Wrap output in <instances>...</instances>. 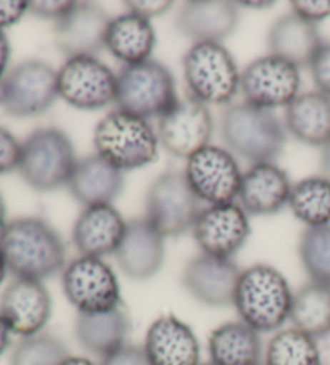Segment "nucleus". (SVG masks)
Listing matches in <instances>:
<instances>
[{
    "label": "nucleus",
    "mask_w": 330,
    "mask_h": 365,
    "mask_svg": "<svg viewBox=\"0 0 330 365\" xmlns=\"http://www.w3.org/2000/svg\"><path fill=\"white\" fill-rule=\"evenodd\" d=\"M74 331L82 348L104 359L126 344L129 319L121 306L106 312L78 314Z\"/></svg>",
    "instance_id": "bb28decb"
},
{
    "label": "nucleus",
    "mask_w": 330,
    "mask_h": 365,
    "mask_svg": "<svg viewBox=\"0 0 330 365\" xmlns=\"http://www.w3.org/2000/svg\"><path fill=\"white\" fill-rule=\"evenodd\" d=\"M321 171H322V178H326L330 182V142L322 148Z\"/></svg>",
    "instance_id": "c03bdc74"
},
{
    "label": "nucleus",
    "mask_w": 330,
    "mask_h": 365,
    "mask_svg": "<svg viewBox=\"0 0 330 365\" xmlns=\"http://www.w3.org/2000/svg\"><path fill=\"white\" fill-rule=\"evenodd\" d=\"M61 285L79 314L106 312L121 306L119 283L113 269L99 257L81 256L63 269Z\"/></svg>",
    "instance_id": "9d476101"
},
{
    "label": "nucleus",
    "mask_w": 330,
    "mask_h": 365,
    "mask_svg": "<svg viewBox=\"0 0 330 365\" xmlns=\"http://www.w3.org/2000/svg\"><path fill=\"white\" fill-rule=\"evenodd\" d=\"M76 163L74 147L65 132L44 128L34 130L21 143L18 171L31 188L52 192L68 185Z\"/></svg>",
    "instance_id": "423d86ee"
},
{
    "label": "nucleus",
    "mask_w": 330,
    "mask_h": 365,
    "mask_svg": "<svg viewBox=\"0 0 330 365\" xmlns=\"http://www.w3.org/2000/svg\"><path fill=\"white\" fill-rule=\"evenodd\" d=\"M10 58V43L7 36L4 34V31H0V81L5 76V69H7Z\"/></svg>",
    "instance_id": "79ce46f5"
},
{
    "label": "nucleus",
    "mask_w": 330,
    "mask_h": 365,
    "mask_svg": "<svg viewBox=\"0 0 330 365\" xmlns=\"http://www.w3.org/2000/svg\"><path fill=\"white\" fill-rule=\"evenodd\" d=\"M7 264H5V259L2 256V251H0V287H2V283L5 280V274H7Z\"/></svg>",
    "instance_id": "de8ad7c7"
},
{
    "label": "nucleus",
    "mask_w": 330,
    "mask_h": 365,
    "mask_svg": "<svg viewBox=\"0 0 330 365\" xmlns=\"http://www.w3.org/2000/svg\"><path fill=\"white\" fill-rule=\"evenodd\" d=\"M151 365H199L200 344L187 324L161 316L150 325L144 344Z\"/></svg>",
    "instance_id": "412c9836"
},
{
    "label": "nucleus",
    "mask_w": 330,
    "mask_h": 365,
    "mask_svg": "<svg viewBox=\"0 0 330 365\" xmlns=\"http://www.w3.org/2000/svg\"><path fill=\"white\" fill-rule=\"evenodd\" d=\"M21 156V143L0 125V175L18 169Z\"/></svg>",
    "instance_id": "f704fd0d"
},
{
    "label": "nucleus",
    "mask_w": 330,
    "mask_h": 365,
    "mask_svg": "<svg viewBox=\"0 0 330 365\" xmlns=\"http://www.w3.org/2000/svg\"><path fill=\"white\" fill-rule=\"evenodd\" d=\"M300 69L274 55L256 58L240 73L245 103L263 110L289 106L300 96Z\"/></svg>",
    "instance_id": "9b49d317"
},
{
    "label": "nucleus",
    "mask_w": 330,
    "mask_h": 365,
    "mask_svg": "<svg viewBox=\"0 0 330 365\" xmlns=\"http://www.w3.org/2000/svg\"><path fill=\"white\" fill-rule=\"evenodd\" d=\"M59 96V71L41 60L23 61L0 81V108L14 118L44 115Z\"/></svg>",
    "instance_id": "6e6552de"
},
{
    "label": "nucleus",
    "mask_w": 330,
    "mask_h": 365,
    "mask_svg": "<svg viewBox=\"0 0 330 365\" xmlns=\"http://www.w3.org/2000/svg\"><path fill=\"white\" fill-rule=\"evenodd\" d=\"M76 2H66V0H34V2H28V11L31 14L44 18V20H55L60 21L65 18L69 11L74 9Z\"/></svg>",
    "instance_id": "e433bc0d"
},
{
    "label": "nucleus",
    "mask_w": 330,
    "mask_h": 365,
    "mask_svg": "<svg viewBox=\"0 0 330 365\" xmlns=\"http://www.w3.org/2000/svg\"><path fill=\"white\" fill-rule=\"evenodd\" d=\"M221 137L232 153L253 165L274 161L287 140L285 125L274 113L249 103L227 106L221 116Z\"/></svg>",
    "instance_id": "7ed1b4c3"
},
{
    "label": "nucleus",
    "mask_w": 330,
    "mask_h": 365,
    "mask_svg": "<svg viewBox=\"0 0 330 365\" xmlns=\"http://www.w3.org/2000/svg\"><path fill=\"white\" fill-rule=\"evenodd\" d=\"M155 43L156 36L150 20L134 14L111 18L106 33V48L124 65H139L150 60Z\"/></svg>",
    "instance_id": "cd10ccee"
},
{
    "label": "nucleus",
    "mask_w": 330,
    "mask_h": 365,
    "mask_svg": "<svg viewBox=\"0 0 330 365\" xmlns=\"http://www.w3.org/2000/svg\"><path fill=\"white\" fill-rule=\"evenodd\" d=\"M311 76L317 89L330 97V43H324L311 63Z\"/></svg>",
    "instance_id": "c9c22d12"
},
{
    "label": "nucleus",
    "mask_w": 330,
    "mask_h": 365,
    "mask_svg": "<svg viewBox=\"0 0 330 365\" xmlns=\"http://www.w3.org/2000/svg\"><path fill=\"white\" fill-rule=\"evenodd\" d=\"M100 365H151L144 346L124 344L123 348L113 352V354L101 359Z\"/></svg>",
    "instance_id": "58836bf2"
},
{
    "label": "nucleus",
    "mask_w": 330,
    "mask_h": 365,
    "mask_svg": "<svg viewBox=\"0 0 330 365\" xmlns=\"http://www.w3.org/2000/svg\"><path fill=\"white\" fill-rule=\"evenodd\" d=\"M261 365H264V364H261Z\"/></svg>",
    "instance_id": "3c124183"
},
{
    "label": "nucleus",
    "mask_w": 330,
    "mask_h": 365,
    "mask_svg": "<svg viewBox=\"0 0 330 365\" xmlns=\"http://www.w3.org/2000/svg\"><path fill=\"white\" fill-rule=\"evenodd\" d=\"M199 365H213L211 362H206V364H199Z\"/></svg>",
    "instance_id": "8fccbe9b"
},
{
    "label": "nucleus",
    "mask_w": 330,
    "mask_h": 365,
    "mask_svg": "<svg viewBox=\"0 0 330 365\" xmlns=\"http://www.w3.org/2000/svg\"><path fill=\"white\" fill-rule=\"evenodd\" d=\"M69 351L59 338L47 333L24 336L16 343L11 352L10 365H60Z\"/></svg>",
    "instance_id": "72a5a7b5"
},
{
    "label": "nucleus",
    "mask_w": 330,
    "mask_h": 365,
    "mask_svg": "<svg viewBox=\"0 0 330 365\" xmlns=\"http://www.w3.org/2000/svg\"><path fill=\"white\" fill-rule=\"evenodd\" d=\"M240 274L242 270L232 259L201 253L187 262L182 285L201 304L234 306Z\"/></svg>",
    "instance_id": "dca6fc26"
},
{
    "label": "nucleus",
    "mask_w": 330,
    "mask_h": 365,
    "mask_svg": "<svg viewBox=\"0 0 330 365\" xmlns=\"http://www.w3.org/2000/svg\"><path fill=\"white\" fill-rule=\"evenodd\" d=\"M213 118L205 103L194 97L179 100L158 121V140L176 158L189 160L209 145Z\"/></svg>",
    "instance_id": "4468645a"
},
{
    "label": "nucleus",
    "mask_w": 330,
    "mask_h": 365,
    "mask_svg": "<svg viewBox=\"0 0 330 365\" xmlns=\"http://www.w3.org/2000/svg\"><path fill=\"white\" fill-rule=\"evenodd\" d=\"M10 335H11L10 327L7 322H5L2 314H0V356H2L10 346Z\"/></svg>",
    "instance_id": "37998d69"
},
{
    "label": "nucleus",
    "mask_w": 330,
    "mask_h": 365,
    "mask_svg": "<svg viewBox=\"0 0 330 365\" xmlns=\"http://www.w3.org/2000/svg\"><path fill=\"white\" fill-rule=\"evenodd\" d=\"M145 211V217L163 237H179L194 227L201 210L186 174L168 171L151 182Z\"/></svg>",
    "instance_id": "1a4fd4ad"
},
{
    "label": "nucleus",
    "mask_w": 330,
    "mask_h": 365,
    "mask_svg": "<svg viewBox=\"0 0 330 365\" xmlns=\"http://www.w3.org/2000/svg\"><path fill=\"white\" fill-rule=\"evenodd\" d=\"M294 329L311 338H324L330 333V287L309 282L294 294L290 309Z\"/></svg>",
    "instance_id": "c756f323"
},
{
    "label": "nucleus",
    "mask_w": 330,
    "mask_h": 365,
    "mask_svg": "<svg viewBox=\"0 0 330 365\" xmlns=\"http://www.w3.org/2000/svg\"><path fill=\"white\" fill-rule=\"evenodd\" d=\"M237 4L226 0H194L184 5L176 18V28L195 43H221L237 28Z\"/></svg>",
    "instance_id": "4be33fe9"
},
{
    "label": "nucleus",
    "mask_w": 330,
    "mask_h": 365,
    "mask_svg": "<svg viewBox=\"0 0 330 365\" xmlns=\"http://www.w3.org/2000/svg\"><path fill=\"white\" fill-rule=\"evenodd\" d=\"M60 365H99V364H95V362H92L91 359H87V357H79V356H69V357H66L65 361H63Z\"/></svg>",
    "instance_id": "a18cd8bd"
},
{
    "label": "nucleus",
    "mask_w": 330,
    "mask_h": 365,
    "mask_svg": "<svg viewBox=\"0 0 330 365\" xmlns=\"http://www.w3.org/2000/svg\"><path fill=\"white\" fill-rule=\"evenodd\" d=\"M158 142V134L147 119L121 110L108 113L94 130L97 155L121 173L156 161Z\"/></svg>",
    "instance_id": "20e7f679"
},
{
    "label": "nucleus",
    "mask_w": 330,
    "mask_h": 365,
    "mask_svg": "<svg viewBox=\"0 0 330 365\" xmlns=\"http://www.w3.org/2000/svg\"><path fill=\"white\" fill-rule=\"evenodd\" d=\"M239 5H242V7H251V9H256V10H261V9H271L274 2H240Z\"/></svg>",
    "instance_id": "49530a36"
},
{
    "label": "nucleus",
    "mask_w": 330,
    "mask_h": 365,
    "mask_svg": "<svg viewBox=\"0 0 330 365\" xmlns=\"http://www.w3.org/2000/svg\"><path fill=\"white\" fill-rule=\"evenodd\" d=\"M264 365H322L319 346L300 330H281L266 348Z\"/></svg>",
    "instance_id": "2f4dec72"
},
{
    "label": "nucleus",
    "mask_w": 330,
    "mask_h": 365,
    "mask_svg": "<svg viewBox=\"0 0 330 365\" xmlns=\"http://www.w3.org/2000/svg\"><path fill=\"white\" fill-rule=\"evenodd\" d=\"M179 102L169 69L155 60L126 65L116 74L118 110L142 119L158 118Z\"/></svg>",
    "instance_id": "39448f33"
},
{
    "label": "nucleus",
    "mask_w": 330,
    "mask_h": 365,
    "mask_svg": "<svg viewBox=\"0 0 330 365\" xmlns=\"http://www.w3.org/2000/svg\"><path fill=\"white\" fill-rule=\"evenodd\" d=\"M59 96L78 110H101L115 103L116 74L95 56L68 58L59 71Z\"/></svg>",
    "instance_id": "f8f14e48"
},
{
    "label": "nucleus",
    "mask_w": 330,
    "mask_h": 365,
    "mask_svg": "<svg viewBox=\"0 0 330 365\" xmlns=\"http://www.w3.org/2000/svg\"><path fill=\"white\" fill-rule=\"evenodd\" d=\"M124 5L129 9V14L151 20V18L166 14L173 7V2L169 0H128Z\"/></svg>",
    "instance_id": "ea45409f"
},
{
    "label": "nucleus",
    "mask_w": 330,
    "mask_h": 365,
    "mask_svg": "<svg viewBox=\"0 0 330 365\" xmlns=\"http://www.w3.org/2000/svg\"><path fill=\"white\" fill-rule=\"evenodd\" d=\"M324 46L316 23L303 20L294 11L272 24L268 34L269 55L300 68H309L316 53Z\"/></svg>",
    "instance_id": "393cba45"
},
{
    "label": "nucleus",
    "mask_w": 330,
    "mask_h": 365,
    "mask_svg": "<svg viewBox=\"0 0 330 365\" xmlns=\"http://www.w3.org/2000/svg\"><path fill=\"white\" fill-rule=\"evenodd\" d=\"M28 11V2L14 0V2H0V31L14 26Z\"/></svg>",
    "instance_id": "a19ab883"
},
{
    "label": "nucleus",
    "mask_w": 330,
    "mask_h": 365,
    "mask_svg": "<svg viewBox=\"0 0 330 365\" xmlns=\"http://www.w3.org/2000/svg\"><path fill=\"white\" fill-rule=\"evenodd\" d=\"M291 293L289 282L268 264H255L242 270L234 306L240 320L258 333L276 331L290 319Z\"/></svg>",
    "instance_id": "f03ea898"
},
{
    "label": "nucleus",
    "mask_w": 330,
    "mask_h": 365,
    "mask_svg": "<svg viewBox=\"0 0 330 365\" xmlns=\"http://www.w3.org/2000/svg\"><path fill=\"white\" fill-rule=\"evenodd\" d=\"M123 173L97 153L78 160L68 182L73 198L86 207L111 205L123 192Z\"/></svg>",
    "instance_id": "b1692460"
},
{
    "label": "nucleus",
    "mask_w": 330,
    "mask_h": 365,
    "mask_svg": "<svg viewBox=\"0 0 330 365\" xmlns=\"http://www.w3.org/2000/svg\"><path fill=\"white\" fill-rule=\"evenodd\" d=\"M126 222L111 205L86 207L76 219L73 227V245L81 256L99 257L116 253L121 243Z\"/></svg>",
    "instance_id": "aec40b11"
},
{
    "label": "nucleus",
    "mask_w": 330,
    "mask_h": 365,
    "mask_svg": "<svg viewBox=\"0 0 330 365\" xmlns=\"http://www.w3.org/2000/svg\"><path fill=\"white\" fill-rule=\"evenodd\" d=\"M184 174L199 200L211 206L234 203L244 178L232 153L213 145L190 156Z\"/></svg>",
    "instance_id": "ddd939ff"
},
{
    "label": "nucleus",
    "mask_w": 330,
    "mask_h": 365,
    "mask_svg": "<svg viewBox=\"0 0 330 365\" xmlns=\"http://www.w3.org/2000/svg\"><path fill=\"white\" fill-rule=\"evenodd\" d=\"M0 251L16 279H49L66 267L60 235L39 217H20L0 230Z\"/></svg>",
    "instance_id": "f257e3e1"
},
{
    "label": "nucleus",
    "mask_w": 330,
    "mask_h": 365,
    "mask_svg": "<svg viewBox=\"0 0 330 365\" xmlns=\"http://www.w3.org/2000/svg\"><path fill=\"white\" fill-rule=\"evenodd\" d=\"M192 232L203 253L231 259L249 238L250 222L240 205H214L200 211Z\"/></svg>",
    "instance_id": "2eb2a0df"
},
{
    "label": "nucleus",
    "mask_w": 330,
    "mask_h": 365,
    "mask_svg": "<svg viewBox=\"0 0 330 365\" xmlns=\"http://www.w3.org/2000/svg\"><path fill=\"white\" fill-rule=\"evenodd\" d=\"M291 184L287 173L274 163H258L244 174L239 200L251 216H272L289 203Z\"/></svg>",
    "instance_id": "5701e85b"
},
{
    "label": "nucleus",
    "mask_w": 330,
    "mask_h": 365,
    "mask_svg": "<svg viewBox=\"0 0 330 365\" xmlns=\"http://www.w3.org/2000/svg\"><path fill=\"white\" fill-rule=\"evenodd\" d=\"M182 68L190 97L205 105L231 103L240 89L236 60L221 43H194L184 55Z\"/></svg>",
    "instance_id": "0eeeda50"
},
{
    "label": "nucleus",
    "mask_w": 330,
    "mask_h": 365,
    "mask_svg": "<svg viewBox=\"0 0 330 365\" xmlns=\"http://www.w3.org/2000/svg\"><path fill=\"white\" fill-rule=\"evenodd\" d=\"M298 253L311 282L330 287V224L304 230Z\"/></svg>",
    "instance_id": "473e14b6"
},
{
    "label": "nucleus",
    "mask_w": 330,
    "mask_h": 365,
    "mask_svg": "<svg viewBox=\"0 0 330 365\" xmlns=\"http://www.w3.org/2000/svg\"><path fill=\"white\" fill-rule=\"evenodd\" d=\"M0 314L15 335L41 333L52 314V299L41 280L15 279L0 297Z\"/></svg>",
    "instance_id": "f3484780"
},
{
    "label": "nucleus",
    "mask_w": 330,
    "mask_h": 365,
    "mask_svg": "<svg viewBox=\"0 0 330 365\" xmlns=\"http://www.w3.org/2000/svg\"><path fill=\"white\" fill-rule=\"evenodd\" d=\"M115 256L126 275L134 280H149L163 266L164 237L147 217L131 219Z\"/></svg>",
    "instance_id": "6ab92c4d"
},
{
    "label": "nucleus",
    "mask_w": 330,
    "mask_h": 365,
    "mask_svg": "<svg viewBox=\"0 0 330 365\" xmlns=\"http://www.w3.org/2000/svg\"><path fill=\"white\" fill-rule=\"evenodd\" d=\"M4 225H5V203H4L2 195H0V230L4 229Z\"/></svg>",
    "instance_id": "09e8293b"
},
{
    "label": "nucleus",
    "mask_w": 330,
    "mask_h": 365,
    "mask_svg": "<svg viewBox=\"0 0 330 365\" xmlns=\"http://www.w3.org/2000/svg\"><path fill=\"white\" fill-rule=\"evenodd\" d=\"M285 128L311 147H326L330 142V97L319 91L298 96L285 110Z\"/></svg>",
    "instance_id": "a878e982"
},
{
    "label": "nucleus",
    "mask_w": 330,
    "mask_h": 365,
    "mask_svg": "<svg viewBox=\"0 0 330 365\" xmlns=\"http://www.w3.org/2000/svg\"><path fill=\"white\" fill-rule=\"evenodd\" d=\"M289 205L295 217L308 227L330 224V182L322 175L306 178L291 185Z\"/></svg>",
    "instance_id": "7c9ffc66"
},
{
    "label": "nucleus",
    "mask_w": 330,
    "mask_h": 365,
    "mask_svg": "<svg viewBox=\"0 0 330 365\" xmlns=\"http://www.w3.org/2000/svg\"><path fill=\"white\" fill-rule=\"evenodd\" d=\"M208 351L213 365H261V338L242 320L214 329L208 339Z\"/></svg>",
    "instance_id": "c85d7f7f"
},
{
    "label": "nucleus",
    "mask_w": 330,
    "mask_h": 365,
    "mask_svg": "<svg viewBox=\"0 0 330 365\" xmlns=\"http://www.w3.org/2000/svg\"><path fill=\"white\" fill-rule=\"evenodd\" d=\"M111 18L97 5L76 2L74 9L55 24V43L68 58L95 56L106 48Z\"/></svg>",
    "instance_id": "a211bd4d"
},
{
    "label": "nucleus",
    "mask_w": 330,
    "mask_h": 365,
    "mask_svg": "<svg viewBox=\"0 0 330 365\" xmlns=\"http://www.w3.org/2000/svg\"><path fill=\"white\" fill-rule=\"evenodd\" d=\"M294 14L311 23H319L330 16V0H294Z\"/></svg>",
    "instance_id": "4c0bfd02"
}]
</instances>
